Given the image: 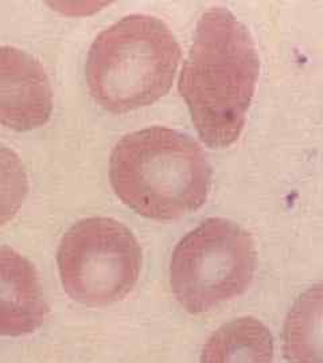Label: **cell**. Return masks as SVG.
I'll return each instance as SVG.
<instances>
[{"label": "cell", "instance_id": "obj_1", "mask_svg": "<svg viewBox=\"0 0 323 363\" xmlns=\"http://www.w3.org/2000/svg\"><path fill=\"white\" fill-rule=\"evenodd\" d=\"M260 72L253 38L228 9L199 18L178 91L204 143L226 148L241 135Z\"/></svg>", "mask_w": 323, "mask_h": 363}, {"label": "cell", "instance_id": "obj_9", "mask_svg": "<svg viewBox=\"0 0 323 363\" xmlns=\"http://www.w3.org/2000/svg\"><path fill=\"white\" fill-rule=\"evenodd\" d=\"M285 352L291 363H322V286L297 298L285 327Z\"/></svg>", "mask_w": 323, "mask_h": 363}, {"label": "cell", "instance_id": "obj_4", "mask_svg": "<svg viewBox=\"0 0 323 363\" xmlns=\"http://www.w3.org/2000/svg\"><path fill=\"white\" fill-rule=\"evenodd\" d=\"M255 267L252 235L232 220L209 218L174 249L170 286L186 311H210L246 292Z\"/></svg>", "mask_w": 323, "mask_h": 363}, {"label": "cell", "instance_id": "obj_6", "mask_svg": "<svg viewBox=\"0 0 323 363\" xmlns=\"http://www.w3.org/2000/svg\"><path fill=\"white\" fill-rule=\"evenodd\" d=\"M53 89L46 70L28 52L0 48V124L26 132L52 116Z\"/></svg>", "mask_w": 323, "mask_h": 363}, {"label": "cell", "instance_id": "obj_10", "mask_svg": "<svg viewBox=\"0 0 323 363\" xmlns=\"http://www.w3.org/2000/svg\"><path fill=\"white\" fill-rule=\"evenodd\" d=\"M28 191L26 169L19 156L0 144V226L13 220Z\"/></svg>", "mask_w": 323, "mask_h": 363}, {"label": "cell", "instance_id": "obj_5", "mask_svg": "<svg viewBox=\"0 0 323 363\" xmlns=\"http://www.w3.org/2000/svg\"><path fill=\"white\" fill-rule=\"evenodd\" d=\"M57 262L65 292L81 304L102 307L126 298L138 283L142 247L121 222L93 217L65 233Z\"/></svg>", "mask_w": 323, "mask_h": 363}, {"label": "cell", "instance_id": "obj_8", "mask_svg": "<svg viewBox=\"0 0 323 363\" xmlns=\"http://www.w3.org/2000/svg\"><path fill=\"white\" fill-rule=\"evenodd\" d=\"M273 337L260 320L234 319L207 339L201 363H272Z\"/></svg>", "mask_w": 323, "mask_h": 363}, {"label": "cell", "instance_id": "obj_2", "mask_svg": "<svg viewBox=\"0 0 323 363\" xmlns=\"http://www.w3.org/2000/svg\"><path fill=\"white\" fill-rule=\"evenodd\" d=\"M111 183L117 196L151 220H177L207 202L212 167L190 136L151 127L124 136L111 155Z\"/></svg>", "mask_w": 323, "mask_h": 363}, {"label": "cell", "instance_id": "obj_7", "mask_svg": "<svg viewBox=\"0 0 323 363\" xmlns=\"http://www.w3.org/2000/svg\"><path fill=\"white\" fill-rule=\"evenodd\" d=\"M48 315L49 304L37 268L16 250L0 247V335L31 334Z\"/></svg>", "mask_w": 323, "mask_h": 363}, {"label": "cell", "instance_id": "obj_3", "mask_svg": "<svg viewBox=\"0 0 323 363\" xmlns=\"http://www.w3.org/2000/svg\"><path fill=\"white\" fill-rule=\"evenodd\" d=\"M181 48L165 22L129 15L94 39L85 66L94 101L112 113L154 104L173 86Z\"/></svg>", "mask_w": 323, "mask_h": 363}]
</instances>
